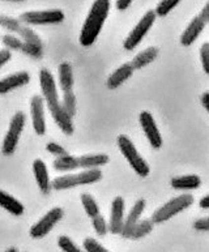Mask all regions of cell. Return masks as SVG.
Instances as JSON below:
<instances>
[{"instance_id": "cell-1", "label": "cell", "mask_w": 209, "mask_h": 252, "mask_svg": "<svg viewBox=\"0 0 209 252\" xmlns=\"http://www.w3.org/2000/svg\"><path fill=\"white\" fill-rule=\"evenodd\" d=\"M39 84H41L42 94L45 97V101L47 103L50 113H51L54 121L59 128L66 133V135H72L73 133V123L72 119L68 117L63 109V105L60 103L58 91H56L55 80L54 76L49 69H41L39 72Z\"/></svg>"}, {"instance_id": "cell-2", "label": "cell", "mask_w": 209, "mask_h": 252, "mask_svg": "<svg viewBox=\"0 0 209 252\" xmlns=\"http://www.w3.org/2000/svg\"><path fill=\"white\" fill-rule=\"evenodd\" d=\"M110 1L108 0H96L90 8L85 23L82 25L80 33V43L82 46H92L97 39L98 34L101 32L104 23L107 19Z\"/></svg>"}, {"instance_id": "cell-3", "label": "cell", "mask_w": 209, "mask_h": 252, "mask_svg": "<svg viewBox=\"0 0 209 252\" xmlns=\"http://www.w3.org/2000/svg\"><path fill=\"white\" fill-rule=\"evenodd\" d=\"M102 173L101 170L98 169H92V170H85L82 173L78 174H72V175H64V177H59L54 179L51 183L52 189L56 191H63V189H72V187H77V186L82 185H90L94 182L101 181Z\"/></svg>"}, {"instance_id": "cell-4", "label": "cell", "mask_w": 209, "mask_h": 252, "mask_svg": "<svg viewBox=\"0 0 209 252\" xmlns=\"http://www.w3.org/2000/svg\"><path fill=\"white\" fill-rule=\"evenodd\" d=\"M192 204H194V196L190 195V193H183V195L170 200L169 203L162 205L160 209H157L153 213V216H152V221H153V223L166 222L172 217H174V216L183 212L188 207H191Z\"/></svg>"}, {"instance_id": "cell-5", "label": "cell", "mask_w": 209, "mask_h": 252, "mask_svg": "<svg viewBox=\"0 0 209 252\" xmlns=\"http://www.w3.org/2000/svg\"><path fill=\"white\" fill-rule=\"evenodd\" d=\"M118 147H119L124 158L128 161V163L132 166V169L138 173V175H140L141 178H145L149 175V166L142 159L141 156L139 155L138 149L135 148L134 143L128 139L127 136L120 135L118 137Z\"/></svg>"}, {"instance_id": "cell-6", "label": "cell", "mask_w": 209, "mask_h": 252, "mask_svg": "<svg viewBox=\"0 0 209 252\" xmlns=\"http://www.w3.org/2000/svg\"><path fill=\"white\" fill-rule=\"evenodd\" d=\"M26 123V115L23 111H17V113L13 115L11 121V125H9V129H8L7 135H5V139L3 141V148H1V152H3L4 156H12L15 153L16 147L19 144V139L21 132H23L24 127H25Z\"/></svg>"}, {"instance_id": "cell-7", "label": "cell", "mask_w": 209, "mask_h": 252, "mask_svg": "<svg viewBox=\"0 0 209 252\" xmlns=\"http://www.w3.org/2000/svg\"><path fill=\"white\" fill-rule=\"evenodd\" d=\"M156 12L154 11H148L145 15L142 16L141 20L139 21L138 25L132 29L128 37L124 39L123 47L128 51L134 50L138 47V45L142 41V38L145 37L146 33L150 31V28L153 27L154 21H156Z\"/></svg>"}, {"instance_id": "cell-8", "label": "cell", "mask_w": 209, "mask_h": 252, "mask_svg": "<svg viewBox=\"0 0 209 252\" xmlns=\"http://www.w3.org/2000/svg\"><path fill=\"white\" fill-rule=\"evenodd\" d=\"M20 23L30 25H46V24H60L64 21V13L60 9L47 11H30L20 16Z\"/></svg>"}, {"instance_id": "cell-9", "label": "cell", "mask_w": 209, "mask_h": 252, "mask_svg": "<svg viewBox=\"0 0 209 252\" xmlns=\"http://www.w3.org/2000/svg\"><path fill=\"white\" fill-rule=\"evenodd\" d=\"M64 212L62 208H52L51 211L47 212L35 225L30 229V237L34 239H41L50 233L52 227L63 219Z\"/></svg>"}, {"instance_id": "cell-10", "label": "cell", "mask_w": 209, "mask_h": 252, "mask_svg": "<svg viewBox=\"0 0 209 252\" xmlns=\"http://www.w3.org/2000/svg\"><path fill=\"white\" fill-rule=\"evenodd\" d=\"M139 121H140V125L142 127V131L145 133L146 139L149 141V144L154 149H160L161 145H162V137H161V133L158 131V127H157L156 122H154V118L152 117V114L149 111H142L139 117Z\"/></svg>"}, {"instance_id": "cell-11", "label": "cell", "mask_w": 209, "mask_h": 252, "mask_svg": "<svg viewBox=\"0 0 209 252\" xmlns=\"http://www.w3.org/2000/svg\"><path fill=\"white\" fill-rule=\"evenodd\" d=\"M30 113H32V121L35 133L39 136L46 133V122H45V110H43V98L41 95H34L30 101Z\"/></svg>"}, {"instance_id": "cell-12", "label": "cell", "mask_w": 209, "mask_h": 252, "mask_svg": "<svg viewBox=\"0 0 209 252\" xmlns=\"http://www.w3.org/2000/svg\"><path fill=\"white\" fill-rule=\"evenodd\" d=\"M124 200L123 197H115L111 205V217L108 223V230L112 234H122L124 226Z\"/></svg>"}, {"instance_id": "cell-13", "label": "cell", "mask_w": 209, "mask_h": 252, "mask_svg": "<svg viewBox=\"0 0 209 252\" xmlns=\"http://www.w3.org/2000/svg\"><path fill=\"white\" fill-rule=\"evenodd\" d=\"M30 81V76L28 72H17L11 76H7L5 79L0 80V94H7L8 92L24 87Z\"/></svg>"}, {"instance_id": "cell-14", "label": "cell", "mask_w": 209, "mask_h": 252, "mask_svg": "<svg viewBox=\"0 0 209 252\" xmlns=\"http://www.w3.org/2000/svg\"><path fill=\"white\" fill-rule=\"evenodd\" d=\"M207 24L200 19V16H196L192 19V21L190 23V25L186 28V31L183 32L182 37H180V43L183 46H191L196 39L199 38V35L202 34V32L204 31V27Z\"/></svg>"}, {"instance_id": "cell-15", "label": "cell", "mask_w": 209, "mask_h": 252, "mask_svg": "<svg viewBox=\"0 0 209 252\" xmlns=\"http://www.w3.org/2000/svg\"><path fill=\"white\" fill-rule=\"evenodd\" d=\"M134 67L131 63H126L123 65H120L118 69L112 72L111 75L108 76L107 81H106V87L108 89H116L118 87H120L124 81H127L130 79L132 73H134Z\"/></svg>"}, {"instance_id": "cell-16", "label": "cell", "mask_w": 209, "mask_h": 252, "mask_svg": "<svg viewBox=\"0 0 209 252\" xmlns=\"http://www.w3.org/2000/svg\"><path fill=\"white\" fill-rule=\"evenodd\" d=\"M33 171L37 185L43 193H49L51 189V182L49 178V171H47V166L42 159H35L33 163Z\"/></svg>"}, {"instance_id": "cell-17", "label": "cell", "mask_w": 209, "mask_h": 252, "mask_svg": "<svg viewBox=\"0 0 209 252\" xmlns=\"http://www.w3.org/2000/svg\"><path fill=\"white\" fill-rule=\"evenodd\" d=\"M144 209H145V200H138L136 203H135L134 208L131 209L130 215L127 216V219H126V221H124V226H123V230H122V237L123 238H127V235L130 234V231L132 229H134L135 226L138 225L139 220H140V217H141L142 212H144Z\"/></svg>"}, {"instance_id": "cell-18", "label": "cell", "mask_w": 209, "mask_h": 252, "mask_svg": "<svg viewBox=\"0 0 209 252\" xmlns=\"http://www.w3.org/2000/svg\"><path fill=\"white\" fill-rule=\"evenodd\" d=\"M0 207L4 208L5 211L12 213L13 216H21L25 211V208L19 200L1 189H0Z\"/></svg>"}, {"instance_id": "cell-19", "label": "cell", "mask_w": 209, "mask_h": 252, "mask_svg": "<svg viewBox=\"0 0 209 252\" xmlns=\"http://www.w3.org/2000/svg\"><path fill=\"white\" fill-rule=\"evenodd\" d=\"M202 185V181L198 175H183V177H175L172 179V187L175 189H184V191H190V189H198Z\"/></svg>"}, {"instance_id": "cell-20", "label": "cell", "mask_w": 209, "mask_h": 252, "mask_svg": "<svg viewBox=\"0 0 209 252\" xmlns=\"http://www.w3.org/2000/svg\"><path fill=\"white\" fill-rule=\"evenodd\" d=\"M157 57H158V49L157 47H148V49L141 51V53H139L132 59L131 64H132L134 69H140V68L145 67V65L150 64L153 61H156Z\"/></svg>"}, {"instance_id": "cell-21", "label": "cell", "mask_w": 209, "mask_h": 252, "mask_svg": "<svg viewBox=\"0 0 209 252\" xmlns=\"http://www.w3.org/2000/svg\"><path fill=\"white\" fill-rule=\"evenodd\" d=\"M59 85L63 93H70L73 88V73L70 63H62L59 65Z\"/></svg>"}, {"instance_id": "cell-22", "label": "cell", "mask_w": 209, "mask_h": 252, "mask_svg": "<svg viewBox=\"0 0 209 252\" xmlns=\"http://www.w3.org/2000/svg\"><path fill=\"white\" fill-rule=\"evenodd\" d=\"M108 162V156L106 155H89V156H82L78 158V163L80 167L82 169H97L100 166L106 165Z\"/></svg>"}, {"instance_id": "cell-23", "label": "cell", "mask_w": 209, "mask_h": 252, "mask_svg": "<svg viewBox=\"0 0 209 252\" xmlns=\"http://www.w3.org/2000/svg\"><path fill=\"white\" fill-rule=\"evenodd\" d=\"M153 225L154 223L152 220L140 221L134 229L131 230L130 234L127 235V239H140V238L145 237V235H148L153 230Z\"/></svg>"}, {"instance_id": "cell-24", "label": "cell", "mask_w": 209, "mask_h": 252, "mask_svg": "<svg viewBox=\"0 0 209 252\" xmlns=\"http://www.w3.org/2000/svg\"><path fill=\"white\" fill-rule=\"evenodd\" d=\"M77 167H80L78 158L72 157L70 155L56 158L54 161V169L58 171H71V170H76Z\"/></svg>"}, {"instance_id": "cell-25", "label": "cell", "mask_w": 209, "mask_h": 252, "mask_svg": "<svg viewBox=\"0 0 209 252\" xmlns=\"http://www.w3.org/2000/svg\"><path fill=\"white\" fill-rule=\"evenodd\" d=\"M81 203L82 207L85 209L86 215L89 216L90 219H96L97 216H100V207L96 203V200L93 199V196H90L89 193H82L81 195Z\"/></svg>"}, {"instance_id": "cell-26", "label": "cell", "mask_w": 209, "mask_h": 252, "mask_svg": "<svg viewBox=\"0 0 209 252\" xmlns=\"http://www.w3.org/2000/svg\"><path fill=\"white\" fill-rule=\"evenodd\" d=\"M17 34H20V37L23 38V41L25 42V43H29V45H33V46H37V47H43V45H42L41 38L38 37L37 33L32 31L30 28L23 25Z\"/></svg>"}, {"instance_id": "cell-27", "label": "cell", "mask_w": 209, "mask_h": 252, "mask_svg": "<svg viewBox=\"0 0 209 252\" xmlns=\"http://www.w3.org/2000/svg\"><path fill=\"white\" fill-rule=\"evenodd\" d=\"M0 27L7 29L11 33H19L23 24L20 23V20L9 17V16H0Z\"/></svg>"}, {"instance_id": "cell-28", "label": "cell", "mask_w": 209, "mask_h": 252, "mask_svg": "<svg viewBox=\"0 0 209 252\" xmlns=\"http://www.w3.org/2000/svg\"><path fill=\"white\" fill-rule=\"evenodd\" d=\"M63 109L66 111L68 117L73 118L76 114V97L73 94V92H70V93H64L63 97Z\"/></svg>"}, {"instance_id": "cell-29", "label": "cell", "mask_w": 209, "mask_h": 252, "mask_svg": "<svg viewBox=\"0 0 209 252\" xmlns=\"http://www.w3.org/2000/svg\"><path fill=\"white\" fill-rule=\"evenodd\" d=\"M3 45L8 50H16V51H23L24 41L20 38L12 35V34H5L3 37Z\"/></svg>"}, {"instance_id": "cell-30", "label": "cell", "mask_w": 209, "mask_h": 252, "mask_svg": "<svg viewBox=\"0 0 209 252\" xmlns=\"http://www.w3.org/2000/svg\"><path fill=\"white\" fill-rule=\"evenodd\" d=\"M179 4V0H164V1H161L156 8V15L161 16V17H164L169 13V12H172L174 8L176 7Z\"/></svg>"}, {"instance_id": "cell-31", "label": "cell", "mask_w": 209, "mask_h": 252, "mask_svg": "<svg viewBox=\"0 0 209 252\" xmlns=\"http://www.w3.org/2000/svg\"><path fill=\"white\" fill-rule=\"evenodd\" d=\"M58 245H59L60 250L63 252H82L81 250L78 249L77 246L71 241V238L66 237V235H62L58 239Z\"/></svg>"}, {"instance_id": "cell-32", "label": "cell", "mask_w": 209, "mask_h": 252, "mask_svg": "<svg viewBox=\"0 0 209 252\" xmlns=\"http://www.w3.org/2000/svg\"><path fill=\"white\" fill-rule=\"evenodd\" d=\"M92 222H93V227L94 230H96V233H97L100 237H104V234L108 231V225L106 223V221H104V219L101 215L92 220Z\"/></svg>"}, {"instance_id": "cell-33", "label": "cell", "mask_w": 209, "mask_h": 252, "mask_svg": "<svg viewBox=\"0 0 209 252\" xmlns=\"http://www.w3.org/2000/svg\"><path fill=\"white\" fill-rule=\"evenodd\" d=\"M84 249H85L86 252H110L93 238H86L84 241Z\"/></svg>"}, {"instance_id": "cell-34", "label": "cell", "mask_w": 209, "mask_h": 252, "mask_svg": "<svg viewBox=\"0 0 209 252\" xmlns=\"http://www.w3.org/2000/svg\"><path fill=\"white\" fill-rule=\"evenodd\" d=\"M200 58H202V64L204 68V72L209 75V43L206 42L200 49Z\"/></svg>"}, {"instance_id": "cell-35", "label": "cell", "mask_w": 209, "mask_h": 252, "mask_svg": "<svg viewBox=\"0 0 209 252\" xmlns=\"http://www.w3.org/2000/svg\"><path fill=\"white\" fill-rule=\"evenodd\" d=\"M46 149L51 153V155L56 156V157H64V156H68L67 151L64 149L63 147H60L59 144L56 143H49L46 145Z\"/></svg>"}, {"instance_id": "cell-36", "label": "cell", "mask_w": 209, "mask_h": 252, "mask_svg": "<svg viewBox=\"0 0 209 252\" xmlns=\"http://www.w3.org/2000/svg\"><path fill=\"white\" fill-rule=\"evenodd\" d=\"M194 229L198 231H209V217L196 220L194 222Z\"/></svg>"}, {"instance_id": "cell-37", "label": "cell", "mask_w": 209, "mask_h": 252, "mask_svg": "<svg viewBox=\"0 0 209 252\" xmlns=\"http://www.w3.org/2000/svg\"><path fill=\"white\" fill-rule=\"evenodd\" d=\"M11 51L8 49H3V50H0V68L3 67L4 64L7 63L9 59H11Z\"/></svg>"}, {"instance_id": "cell-38", "label": "cell", "mask_w": 209, "mask_h": 252, "mask_svg": "<svg viewBox=\"0 0 209 252\" xmlns=\"http://www.w3.org/2000/svg\"><path fill=\"white\" fill-rule=\"evenodd\" d=\"M199 16H200V19H202L204 23L206 24L209 23V1L206 4V5H204V8H203L202 12H200V15Z\"/></svg>"}, {"instance_id": "cell-39", "label": "cell", "mask_w": 209, "mask_h": 252, "mask_svg": "<svg viewBox=\"0 0 209 252\" xmlns=\"http://www.w3.org/2000/svg\"><path fill=\"white\" fill-rule=\"evenodd\" d=\"M131 3H132L131 0H116V8L119 11H124V9H127L130 7Z\"/></svg>"}, {"instance_id": "cell-40", "label": "cell", "mask_w": 209, "mask_h": 252, "mask_svg": "<svg viewBox=\"0 0 209 252\" xmlns=\"http://www.w3.org/2000/svg\"><path fill=\"white\" fill-rule=\"evenodd\" d=\"M202 103L203 106L206 107L207 111L209 113V92H206V93L202 95Z\"/></svg>"}, {"instance_id": "cell-41", "label": "cell", "mask_w": 209, "mask_h": 252, "mask_svg": "<svg viewBox=\"0 0 209 252\" xmlns=\"http://www.w3.org/2000/svg\"><path fill=\"white\" fill-rule=\"evenodd\" d=\"M199 207L203 208V209H209V195H207L206 197H203L199 203Z\"/></svg>"}, {"instance_id": "cell-42", "label": "cell", "mask_w": 209, "mask_h": 252, "mask_svg": "<svg viewBox=\"0 0 209 252\" xmlns=\"http://www.w3.org/2000/svg\"><path fill=\"white\" fill-rule=\"evenodd\" d=\"M5 252H19V251H17V250H16L15 247H12V249H8Z\"/></svg>"}]
</instances>
